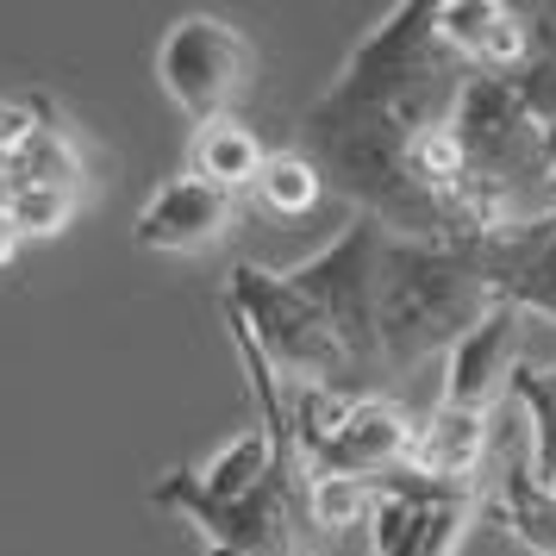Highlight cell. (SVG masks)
I'll use <instances>...</instances> for the list:
<instances>
[{"label":"cell","instance_id":"obj_17","mask_svg":"<svg viewBox=\"0 0 556 556\" xmlns=\"http://www.w3.org/2000/svg\"><path fill=\"white\" fill-rule=\"evenodd\" d=\"M381 488L356 476H306V519L319 538H338V531H369L376 519Z\"/></svg>","mask_w":556,"mask_h":556},{"label":"cell","instance_id":"obj_5","mask_svg":"<svg viewBox=\"0 0 556 556\" xmlns=\"http://www.w3.org/2000/svg\"><path fill=\"white\" fill-rule=\"evenodd\" d=\"M388 238H394L388 226H376V219L351 213V226L338 231L326 251H313L306 263L281 269V276H288V288H294L301 301H313V313H319V319L344 338V351L356 356V369H363V381H369V388L381 381L376 276H381V251H388Z\"/></svg>","mask_w":556,"mask_h":556},{"label":"cell","instance_id":"obj_19","mask_svg":"<svg viewBox=\"0 0 556 556\" xmlns=\"http://www.w3.org/2000/svg\"><path fill=\"white\" fill-rule=\"evenodd\" d=\"M26 126H31V106L26 101H0V163H7V151L26 138Z\"/></svg>","mask_w":556,"mask_h":556},{"label":"cell","instance_id":"obj_10","mask_svg":"<svg viewBox=\"0 0 556 556\" xmlns=\"http://www.w3.org/2000/svg\"><path fill=\"white\" fill-rule=\"evenodd\" d=\"M413 444H419V419H413L394 394H356L344 431L313 456V469H306V476L381 481V476H394V469L413 463Z\"/></svg>","mask_w":556,"mask_h":556},{"label":"cell","instance_id":"obj_18","mask_svg":"<svg viewBox=\"0 0 556 556\" xmlns=\"http://www.w3.org/2000/svg\"><path fill=\"white\" fill-rule=\"evenodd\" d=\"M81 206H88V194H70V188H7L0 194V213H7V226L20 231V244L56 238Z\"/></svg>","mask_w":556,"mask_h":556},{"label":"cell","instance_id":"obj_9","mask_svg":"<svg viewBox=\"0 0 556 556\" xmlns=\"http://www.w3.org/2000/svg\"><path fill=\"white\" fill-rule=\"evenodd\" d=\"M531 326H538V319H531L526 306L501 301L451 351V363H444V394H438V401L444 406H469V413H501L506 388H513V369L526 363Z\"/></svg>","mask_w":556,"mask_h":556},{"label":"cell","instance_id":"obj_11","mask_svg":"<svg viewBox=\"0 0 556 556\" xmlns=\"http://www.w3.org/2000/svg\"><path fill=\"white\" fill-rule=\"evenodd\" d=\"M431 26L444 38V51L476 76H519L538 51L531 13L506 0H431Z\"/></svg>","mask_w":556,"mask_h":556},{"label":"cell","instance_id":"obj_1","mask_svg":"<svg viewBox=\"0 0 556 556\" xmlns=\"http://www.w3.org/2000/svg\"><path fill=\"white\" fill-rule=\"evenodd\" d=\"M469 76L476 70H463L431 26V0H401L344 56L326 94L306 106L301 151L363 219L394 231L406 151L451 119Z\"/></svg>","mask_w":556,"mask_h":556},{"label":"cell","instance_id":"obj_16","mask_svg":"<svg viewBox=\"0 0 556 556\" xmlns=\"http://www.w3.org/2000/svg\"><path fill=\"white\" fill-rule=\"evenodd\" d=\"M319 194H326V176H319V163L306 151H269L263 156V169H256L251 181V201L269 213V219H301V213H313L319 206Z\"/></svg>","mask_w":556,"mask_h":556},{"label":"cell","instance_id":"obj_13","mask_svg":"<svg viewBox=\"0 0 556 556\" xmlns=\"http://www.w3.org/2000/svg\"><path fill=\"white\" fill-rule=\"evenodd\" d=\"M494 463H501V476L488 469V513H494V526H501L513 544H526L531 556H556V494L531 481L526 438L506 444V451L494 444Z\"/></svg>","mask_w":556,"mask_h":556},{"label":"cell","instance_id":"obj_7","mask_svg":"<svg viewBox=\"0 0 556 556\" xmlns=\"http://www.w3.org/2000/svg\"><path fill=\"white\" fill-rule=\"evenodd\" d=\"M381 501L369 519V551L376 556H456L463 538L488 513V481L481 488H451L419 469L381 476Z\"/></svg>","mask_w":556,"mask_h":556},{"label":"cell","instance_id":"obj_14","mask_svg":"<svg viewBox=\"0 0 556 556\" xmlns=\"http://www.w3.org/2000/svg\"><path fill=\"white\" fill-rule=\"evenodd\" d=\"M263 138H256L238 113L231 119H213V126H194V144H188V169L213 188H226V194H244L263 169Z\"/></svg>","mask_w":556,"mask_h":556},{"label":"cell","instance_id":"obj_2","mask_svg":"<svg viewBox=\"0 0 556 556\" xmlns=\"http://www.w3.org/2000/svg\"><path fill=\"white\" fill-rule=\"evenodd\" d=\"M231 351L251 376V431L226 438L213 456L156 476L151 501L201 538L206 556H326V538L306 519V463L281 413V376L263 363L251 331L226 313Z\"/></svg>","mask_w":556,"mask_h":556},{"label":"cell","instance_id":"obj_4","mask_svg":"<svg viewBox=\"0 0 556 556\" xmlns=\"http://www.w3.org/2000/svg\"><path fill=\"white\" fill-rule=\"evenodd\" d=\"M219 313H231L238 326L251 331V344L263 351V363L281 381H313V388H338V394H381L363 381L356 356L344 351V338L313 313V301H301L281 269L263 263H238L226 281Z\"/></svg>","mask_w":556,"mask_h":556},{"label":"cell","instance_id":"obj_12","mask_svg":"<svg viewBox=\"0 0 556 556\" xmlns=\"http://www.w3.org/2000/svg\"><path fill=\"white\" fill-rule=\"evenodd\" d=\"M26 106H31V126H26V138L7 151V163H0V194H7V188H70V194H94L81 131L63 119V106L45 101V94L26 101Z\"/></svg>","mask_w":556,"mask_h":556},{"label":"cell","instance_id":"obj_8","mask_svg":"<svg viewBox=\"0 0 556 556\" xmlns=\"http://www.w3.org/2000/svg\"><path fill=\"white\" fill-rule=\"evenodd\" d=\"M231 226H238V194H226V188H213L188 169V176H169L138 206L131 238H138V251L156 256H201L213 244H226Z\"/></svg>","mask_w":556,"mask_h":556},{"label":"cell","instance_id":"obj_6","mask_svg":"<svg viewBox=\"0 0 556 556\" xmlns=\"http://www.w3.org/2000/svg\"><path fill=\"white\" fill-rule=\"evenodd\" d=\"M151 70H156V88L194 126H213V119H231L244 106V94H251L256 45L231 20H219V13H181L156 38Z\"/></svg>","mask_w":556,"mask_h":556},{"label":"cell","instance_id":"obj_15","mask_svg":"<svg viewBox=\"0 0 556 556\" xmlns=\"http://www.w3.org/2000/svg\"><path fill=\"white\" fill-rule=\"evenodd\" d=\"M506 401L526 413V469L538 488H556V363H519Z\"/></svg>","mask_w":556,"mask_h":556},{"label":"cell","instance_id":"obj_20","mask_svg":"<svg viewBox=\"0 0 556 556\" xmlns=\"http://www.w3.org/2000/svg\"><path fill=\"white\" fill-rule=\"evenodd\" d=\"M13 251H20V231L7 226V213H0V269L13 263Z\"/></svg>","mask_w":556,"mask_h":556},{"label":"cell","instance_id":"obj_3","mask_svg":"<svg viewBox=\"0 0 556 556\" xmlns=\"http://www.w3.org/2000/svg\"><path fill=\"white\" fill-rule=\"evenodd\" d=\"M501 306L488 276V244L388 238L376 276V344L381 376H413L431 356H451Z\"/></svg>","mask_w":556,"mask_h":556}]
</instances>
